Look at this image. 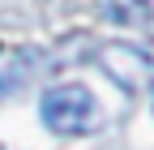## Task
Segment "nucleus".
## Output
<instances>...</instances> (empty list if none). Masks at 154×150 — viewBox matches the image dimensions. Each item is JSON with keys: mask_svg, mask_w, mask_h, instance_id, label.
<instances>
[{"mask_svg": "<svg viewBox=\"0 0 154 150\" xmlns=\"http://www.w3.org/2000/svg\"><path fill=\"white\" fill-rule=\"evenodd\" d=\"M38 116L51 133H86L90 120H94V95L77 82H64V86H51L43 99H38Z\"/></svg>", "mask_w": 154, "mask_h": 150, "instance_id": "1", "label": "nucleus"}, {"mask_svg": "<svg viewBox=\"0 0 154 150\" xmlns=\"http://www.w3.org/2000/svg\"><path fill=\"white\" fill-rule=\"evenodd\" d=\"M150 107H154V103H150Z\"/></svg>", "mask_w": 154, "mask_h": 150, "instance_id": "7", "label": "nucleus"}, {"mask_svg": "<svg viewBox=\"0 0 154 150\" xmlns=\"http://www.w3.org/2000/svg\"><path fill=\"white\" fill-rule=\"evenodd\" d=\"M0 150H5V146H0Z\"/></svg>", "mask_w": 154, "mask_h": 150, "instance_id": "6", "label": "nucleus"}, {"mask_svg": "<svg viewBox=\"0 0 154 150\" xmlns=\"http://www.w3.org/2000/svg\"><path fill=\"white\" fill-rule=\"evenodd\" d=\"M5 90H9V82H5V77H0V99H5Z\"/></svg>", "mask_w": 154, "mask_h": 150, "instance_id": "5", "label": "nucleus"}, {"mask_svg": "<svg viewBox=\"0 0 154 150\" xmlns=\"http://www.w3.org/2000/svg\"><path fill=\"white\" fill-rule=\"evenodd\" d=\"M146 30H150V39H154V13H150V22H146Z\"/></svg>", "mask_w": 154, "mask_h": 150, "instance_id": "4", "label": "nucleus"}, {"mask_svg": "<svg viewBox=\"0 0 154 150\" xmlns=\"http://www.w3.org/2000/svg\"><path fill=\"white\" fill-rule=\"evenodd\" d=\"M99 69L124 90V95H137L141 86L154 82V60L141 47H133V43H103L99 47Z\"/></svg>", "mask_w": 154, "mask_h": 150, "instance_id": "2", "label": "nucleus"}, {"mask_svg": "<svg viewBox=\"0 0 154 150\" xmlns=\"http://www.w3.org/2000/svg\"><path fill=\"white\" fill-rule=\"evenodd\" d=\"M103 9L116 26H146L154 13V0H103Z\"/></svg>", "mask_w": 154, "mask_h": 150, "instance_id": "3", "label": "nucleus"}]
</instances>
